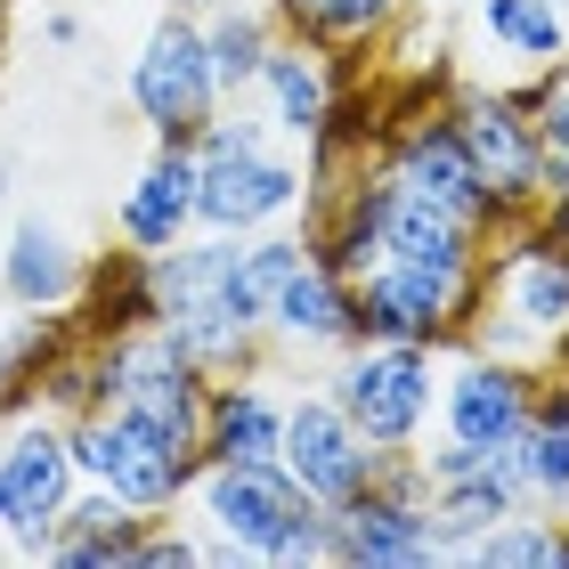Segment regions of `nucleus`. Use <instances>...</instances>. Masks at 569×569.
<instances>
[{
	"label": "nucleus",
	"instance_id": "4be33fe9",
	"mask_svg": "<svg viewBox=\"0 0 569 569\" xmlns=\"http://www.w3.org/2000/svg\"><path fill=\"white\" fill-rule=\"evenodd\" d=\"M529 114H537V139H546V154L569 147V73H561V66H553V82H546V98H537Z\"/></svg>",
	"mask_w": 569,
	"mask_h": 569
},
{
	"label": "nucleus",
	"instance_id": "f8f14e48",
	"mask_svg": "<svg viewBox=\"0 0 569 569\" xmlns=\"http://www.w3.org/2000/svg\"><path fill=\"white\" fill-rule=\"evenodd\" d=\"M114 237L122 252H163L196 237V147H154V163L114 203Z\"/></svg>",
	"mask_w": 569,
	"mask_h": 569
},
{
	"label": "nucleus",
	"instance_id": "6e6552de",
	"mask_svg": "<svg viewBox=\"0 0 569 569\" xmlns=\"http://www.w3.org/2000/svg\"><path fill=\"white\" fill-rule=\"evenodd\" d=\"M131 107L154 131V147H196V131L220 114V82H212V58H203V24L188 9H163L154 33L139 41Z\"/></svg>",
	"mask_w": 569,
	"mask_h": 569
},
{
	"label": "nucleus",
	"instance_id": "0eeeda50",
	"mask_svg": "<svg viewBox=\"0 0 569 569\" xmlns=\"http://www.w3.org/2000/svg\"><path fill=\"white\" fill-rule=\"evenodd\" d=\"M431 358H439L431 342H350L342 375L326 391L358 423L367 448H416L431 423V382H439Z\"/></svg>",
	"mask_w": 569,
	"mask_h": 569
},
{
	"label": "nucleus",
	"instance_id": "9d476101",
	"mask_svg": "<svg viewBox=\"0 0 569 569\" xmlns=\"http://www.w3.org/2000/svg\"><path fill=\"white\" fill-rule=\"evenodd\" d=\"M277 463L301 480V497L342 505V497H358V488L375 480L382 448L358 439V423L333 407V391H293V399H284V456Z\"/></svg>",
	"mask_w": 569,
	"mask_h": 569
},
{
	"label": "nucleus",
	"instance_id": "dca6fc26",
	"mask_svg": "<svg viewBox=\"0 0 569 569\" xmlns=\"http://www.w3.org/2000/svg\"><path fill=\"white\" fill-rule=\"evenodd\" d=\"M147 521H154V512L122 505L114 488H98V480H90V497H66L58 537H49V553H41V561H58V569H131L139 546H147Z\"/></svg>",
	"mask_w": 569,
	"mask_h": 569
},
{
	"label": "nucleus",
	"instance_id": "ddd939ff",
	"mask_svg": "<svg viewBox=\"0 0 569 569\" xmlns=\"http://www.w3.org/2000/svg\"><path fill=\"white\" fill-rule=\"evenodd\" d=\"M82 277H90V252L49 220H17L0 244V301L9 309H73Z\"/></svg>",
	"mask_w": 569,
	"mask_h": 569
},
{
	"label": "nucleus",
	"instance_id": "39448f33",
	"mask_svg": "<svg viewBox=\"0 0 569 569\" xmlns=\"http://www.w3.org/2000/svg\"><path fill=\"white\" fill-rule=\"evenodd\" d=\"M73 480L82 472H73V431L58 407H24L0 423V553L41 561Z\"/></svg>",
	"mask_w": 569,
	"mask_h": 569
},
{
	"label": "nucleus",
	"instance_id": "cd10ccee",
	"mask_svg": "<svg viewBox=\"0 0 569 569\" xmlns=\"http://www.w3.org/2000/svg\"><path fill=\"white\" fill-rule=\"evenodd\" d=\"M561 505H569V497H561ZM561 521H569V512H561Z\"/></svg>",
	"mask_w": 569,
	"mask_h": 569
},
{
	"label": "nucleus",
	"instance_id": "a878e982",
	"mask_svg": "<svg viewBox=\"0 0 569 569\" xmlns=\"http://www.w3.org/2000/svg\"><path fill=\"white\" fill-rule=\"evenodd\" d=\"M0 24H9V0H0Z\"/></svg>",
	"mask_w": 569,
	"mask_h": 569
},
{
	"label": "nucleus",
	"instance_id": "423d86ee",
	"mask_svg": "<svg viewBox=\"0 0 569 569\" xmlns=\"http://www.w3.org/2000/svg\"><path fill=\"white\" fill-rule=\"evenodd\" d=\"M456 139L472 154L488 203H497V237L546 212V139H537V114L512 90H463L456 98Z\"/></svg>",
	"mask_w": 569,
	"mask_h": 569
},
{
	"label": "nucleus",
	"instance_id": "1a4fd4ad",
	"mask_svg": "<svg viewBox=\"0 0 569 569\" xmlns=\"http://www.w3.org/2000/svg\"><path fill=\"white\" fill-rule=\"evenodd\" d=\"M382 171H391L407 196H423V203H439V212L472 220L480 237L497 244V203H488L472 154H463V139H456V114H431V107L407 114V131H391V147H382Z\"/></svg>",
	"mask_w": 569,
	"mask_h": 569
},
{
	"label": "nucleus",
	"instance_id": "393cba45",
	"mask_svg": "<svg viewBox=\"0 0 569 569\" xmlns=\"http://www.w3.org/2000/svg\"><path fill=\"white\" fill-rule=\"evenodd\" d=\"M407 9H439V0H407Z\"/></svg>",
	"mask_w": 569,
	"mask_h": 569
},
{
	"label": "nucleus",
	"instance_id": "7ed1b4c3",
	"mask_svg": "<svg viewBox=\"0 0 569 569\" xmlns=\"http://www.w3.org/2000/svg\"><path fill=\"white\" fill-rule=\"evenodd\" d=\"M66 431H73V472L114 488V497L139 505V512H171L203 472V448L171 439L163 423H147V416H131V407H114V399L66 416Z\"/></svg>",
	"mask_w": 569,
	"mask_h": 569
},
{
	"label": "nucleus",
	"instance_id": "412c9836",
	"mask_svg": "<svg viewBox=\"0 0 569 569\" xmlns=\"http://www.w3.org/2000/svg\"><path fill=\"white\" fill-rule=\"evenodd\" d=\"M277 24H293L301 41L318 49H350V41H375L382 24H391L407 0H269Z\"/></svg>",
	"mask_w": 569,
	"mask_h": 569
},
{
	"label": "nucleus",
	"instance_id": "20e7f679",
	"mask_svg": "<svg viewBox=\"0 0 569 569\" xmlns=\"http://www.w3.org/2000/svg\"><path fill=\"white\" fill-rule=\"evenodd\" d=\"M326 529H333V561L342 569H431V561H448L431 537V512H423L416 448H382L375 480L358 497L326 505Z\"/></svg>",
	"mask_w": 569,
	"mask_h": 569
},
{
	"label": "nucleus",
	"instance_id": "5701e85b",
	"mask_svg": "<svg viewBox=\"0 0 569 569\" xmlns=\"http://www.w3.org/2000/svg\"><path fill=\"white\" fill-rule=\"evenodd\" d=\"M41 33H49V49H73V41H82V17H73V9H49Z\"/></svg>",
	"mask_w": 569,
	"mask_h": 569
},
{
	"label": "nucleus",
	"instance_id": "bb28decb",
	"mask_svg": "<svg viewBox=\"0 0 569 569\" xmlns=\"http://www.w3.org/2000/svg\"><path fill=\"white\" fill-rule=\"evenodd\" d=\"M0 196H9V171H0Z\"/></svg>",
	"mask_w": 569,
	"mask_h": 569
},
{
	"label": "nucleus",
	"instance_id": "b1692460",
	"mask_svg": "<svg viewBox=\"0 0 569 569\" xmlns=\"http://www.w3.org/2000/svg\"><path fill=\"white\" fill-rule=\"evenodd\" d=\"M171 9H188V17H203V9H212V0H171Z\"/></svg>",
	"mask_w": 569,
	"mask_h": 569
},
{
	"label": "nucleus",
	"instance_id": "9b49d317",
	"mask_svg": "<svg viewBox=\"0 0 569 569\" xmlns=\"http://www.w3.org/2000/svg\"><path fill=\"white\" fill-rule=\"evenodd\" d=\"M439 431L463 439V448H512L529 431V399H537V367H512V358L463 350L456 375L439 382Z\"/></svg>",
	"mask_w": 569,
	"mask_h": 569
},
{
	"label": "nucleus",
	"instance_id": "f3484780",
	"mask_svg": "<svg viewBox=\"0 0 569 569\" xmlns=\"http://www.w3.org/2000/svg\"><path fill=\"white\" fill-rule=\"evenodd\" d=\"M252 90H261L269 98V131H284V139H318L326 131V122H333V58H326V49L318 41H277L269 49V58H261V82H252Z\"/></svg>",
	"mask_w": 569,
	"mask_h": 569
},
{
	"label": "nucleus",
	"instance_id": "aec40b11",
	"mask_svg": "<svg viewBox=\"0 0 569 569\" xmlns=\"http://www.w3.org/2000/svg\"><path fill=\"white\" fill-rule=\"evenodd\" d=\"M480 33L529 66H569V9L561 0H480Z\"/></svg>",
	"mask_w": 569,
	"mask_h": 569
},
{
	"label": "nucleus",
	"instance_id": "a211bd4d",
	"mask_svg": "<svg viewBox=\"0 0 569 569\" xmlns=\"http://www.w3.org/2000/svg\"><path fill=\"white\" fill-rule=\"evenodd\" d=\"M196 24H203V58H212V82L228 107V98H244L261 82V58L277 49V9L269 0H212Z\"/></svg>",
	"mask_w": 569,
	"mask_h": 569
},
{
	"label": "nucleus",
	"instance_id": "4468645a",
	"mask_svg": "<svg viewBox=\"0 0 569 569\" xmlns=\"http://www.w3.org/2000/svg\"><path fill=\"white\" fill-rule=\"evenodd\" d=\"M269 342H284V350H350V342H358L350 284L333 277L318 252H301L293 277L277 284V301H269Z\"/></svg>",
	"mask_w": 569,
	"mask_h": 569
},
{
	"label": "nucleus",
	"instance_id": "f03ea898",
	"mask_svg": "<svg viewBox=\"0 0 569 569\" xmlns=\"http://www.w3.org/2000/svg\"><path fill=\"white\" fill-rule=\"evenodd\" d=\"M301 203H309V171L269 147V122L228 107L196 131V228L252 237V228H277L284 212H301Z\"/></svg>",
	"mask_w": 569,
	"mask_h": 569
},
{
	"label": "nucleus",
	"instance_id": "f257e3e1",
	"mask_svg": "<svg viewBox=\"0 0 569 569\" xmlns=\"http://www.w3.org/2000/svg\"><path fill=\"white\" fill-rule=\"evenodd\" d=\"M196 521L212 529L203 537V561H333V529L326 505L301 497V480L284 463H203L196 472Z\"/></svg>",
	"mask_w": 569,
	"mask_h": 569
},
{
	"label": "nucleus",
	"instance_id": "2eb2a0df",
	"mask_svg": "<svg viewBox=\"0 0 569 569\" xmlns=\"http://www.w3.org/2000/svg\"><path fill=\"white\" fill-rule=\"evenodd\" d=\"M284 456V399L269 375H212V407H203V463H277Z\"/></svg>",
	"mask_w": 569,
	"mask_h": 569
},
{
	"label": "nucleus",
	"instance_id": "6ab92c4d",
	"mask_svg": "<svg viewBox=\"0 0 569 569\" xmlns=\"http://www.w3.org/2000/svg\"><path fill=\"white\" fill-rule=\"evenodd\" d=\"M463 561H480V569H569V521L561 512H537V505H521V512H505V521H488L472 546H463Z\"/></svg>",
	"mask_w": 569,
	"mask_h": 569
}]
</instances>
